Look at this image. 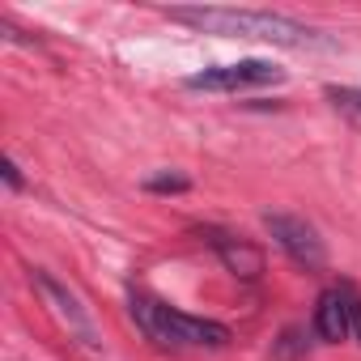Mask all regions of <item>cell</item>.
<instances>
[{
	"label": "cell",
	"instance_id": "5",
	"mask_svg": "<svg viewBox=\"0 0 361 361\" xmlns=\"http://www.w3.org/2000/svg\"><path fill=\"white\" fill-rule=\"evenodd\" d=\"M264 230L272 234V243L306 272H319L327 264V247L319 238V230L306 221V217H293V213H264Z\"/></svg>",
	"mask_w": 361,
	"mask_h": 361
},
{
	"label": "cell",
	"instance_id": "2",
	"mask_svg": "<svg viewBox=\"0 0 361 361\" xmlns=\"http://www.w3.org/2000/svg\"><path fill=\"white\" fill-rule=\"evenodd\" d=\"M128 310L136 319V327L157 344V348H226L230 344V327L217 323V319H200V314H188L145 289H132L128 298Z\"/></svg>",
	"mask_w": 361,
	"mask_h": 361
},
{
	"label": "cell",
	"instance_id": "10",
	"mask_svg": "<svg viewBox=\"0 0 361 361\" xmlns=\"http://www.w3.org/2000/svg\"><path fill=\"white\" fill-rule=\"evenodd\" d=\"M348 319H353V340L361 344V289L348 285Z\"/></svg>",
	"mask_w": 361,
	"mask_h": 361
},
{
	"label": "cell",
	"instance_id": "6",
	"mask_svg": "<svg viewBox=\"0 0 361 361\" xmlns=\"http://www.w3.org/2000/svg\"><path fill=\"white\" fill-rule=\"evenodd\" d=\"M196 238L209 243V247L217 251V259L226 264V272H234V276H243V281H259L264 268H268V264H264V251H259L255 243L238 238V234H226V230L209 226V230H196Z\"/></svg>",
	"mask_w": 361,
	"mask_h": 361
},
{
	"label": "cell",
	"instance_id": "3",
	"mask_svg": "<svg viewBox=\"0 0 361 361\" xmlns=\"http://www.w3.org/2000/svg\"><path fill=\"white\" fill-rule=\"evenodd\" d=\"M285 68L272 60H234V64H213L192 73L183 85L204 90V94H238V90H259V85H281Z\"/></svg>",
	"mask_w": 361,
	"mask_h": 361
},
{
	"label": "cell",
	"instance_id": "4",
	"mask_svg": "<svg viewBox=\"0 0 361 361\" xmlns=\"http://www.w3.org/2000/svg\"><path fill=\"white\" fill-rule=\"evenodd\" d=\"M30 285L43 293V302L51 306V314L68 327V336L73 340H81L85 348H102V336H98V323H94V314L85 310V302L60 281V276H51L47 268H30Z\"/></svg>",
	"mask_w": 361,
	"mask_h": 361
},
{
	"label": "cell",
	"instance_id": "8",
	"mask_svg": "<svg viewBox=\"0 0 361 361\" xmlns=\"http://www.w3.org/2000/svg\"><path fill=\"white\" fill-rule=\"evenodd\" d=\"M327 98L344 111H357L361 115V85H327Z\"/></svg>",
	"mask_w": 361,
	"mask_h": 361
},
{
	"label": "cell",
	"instance_id": "11",
	"mask_svg": "<svg viewBox=\"0 0 361 361\" xmlns=\"http://www.w3.org/2000/svg\"><path fill=\"white\" fill-rule=\"evenodd\" d=\"M5 183H9V192H22V170L13 157H5Z\"/></svg>",
	"mask_w": 361,
	"mask_h": 361
},
{
	"label": "cell",
	"instance_id": "9",
	"mask_svg": "<svg viewBox=\"0 0 361 361\" xmlns=\"http://www.w3.org/2000/svg\"><path fill=\"white\" fill-rule=\"evenodd\" d=\"M145 188H149V192H174V196H178V192L192 188V178H188V174H153Z\"/></svg>",
	"mask_w": 361,
	"mask_h": 361
},
{
	"label": "cell",
	"instance_id": "7",
	"mask_svg": "<svg viewBox=\"0 0 361 361\" xmlns=\"http://www.w3.org/2000/svg\"><path fill=\"white\" fill-rule=\"evenodd\" d=\"M314 336L327 340V344H340V340H353V319H348V281L331 285L319 293L314 302Z\"/></svg>",
	"mask_w": 361,
	"mask_h": 361
},
{
	"label": "cell",
	"instance_id": "1",
	"mask_svg": "<svg viewBox=\"0 0 361 361\" xmlns=\"http://www.w3.org/2000/svg\"><path fill=\"white\" fill-rule=\"evenodd\" d=\"M166 18L226 39H264L276 47H327V39H319L310 26L268 9H166Z\"/></svg>",
	"mask_w": 361,
	"mask_h": 361
}]
</instances>
